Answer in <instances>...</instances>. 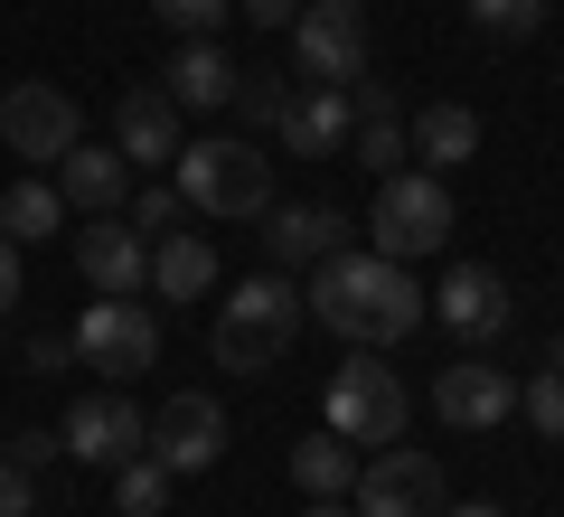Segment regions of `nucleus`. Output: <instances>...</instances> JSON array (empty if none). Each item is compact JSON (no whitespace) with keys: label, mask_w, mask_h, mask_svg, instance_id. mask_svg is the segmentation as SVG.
Returning <instances> with one entry per match:
<instances>
[{"label":"nucleus","mask_w":564,"mask_h":517,"mask_svg":"<svg viewBox=\"0 0 564 517\" xmlns=\"http://www.w3.org/2000/svg\"><path fill=\"white\" fill-rule=\"evenodd\" d=\"M302 311H321V330H339L348 348H395V338H414L433 320L395 255H321Z\"/></svg>","instance_id":"obj_1"},{"label":"nucleus","mask_w":564,"mask_h":517,"mask_svg":"<svg viewBox=\"0 0 564 517\" xmlns=\"http://www.w3.org/2000/svg\"><path fill=\"white\" fill-rule=\"evenodd\" d=\"M302 292L282 273H245L236 282V301H217V330H207V348H217V367L226 377H263V367L302 338Z\"/></svg>","instance_id":"obj_2"},{"label":"nucleus","mask_w":564,"mask_h":517,"mask_svg":"<svg viewBox=\"0 0 564 517\" xmlns=\"http://www.w3.org/2000/svg\"><path fill=\"white\" fill-rule=\"evenodd\" d=\"M180 198L198 217H263L273 207V160L236 132H207V141H180Z\"/></svg>","instance_id":"obj_3"},{"label":"nucleus","mask_w":564,"mask_h":517,"mask_svg":"<svg viewBox=\"0 0 564 517\" xmlns=\"http://www.w3.org/2000/svg\"><path fill=\"white\" fill-rule=\"evenodd\" d=\"M404 414H414V396H404V377L386 367V348H358V358L329 377V433L358 442V452L404 442Z\"/></svg>","instance_id":"obj_4"},{"label":"nucleus","mask_w":564,"mask_h":517,"mask_svg":"<svg viewBox=\"0 0 564 517\" xmlns=\"http://www.w3.org/2000/svg\"><path fill=\"white\" fill-rule=\"evenodd\" d=\"M452 189L433 180V170H395V180H377V217H367V236H377V255L395 263H423L452 245Z\"/></svg>","instance_id":"obj_5"},{"label":"nucleus","mask_w":564,"mask_h":517,"mask_svg":"<svg viewBox=\"0 0 564 517\" xmlns=\"http://www.w3.org/2000/svg\"><path fill=\"white\" fill-rule=\"evenodd\" d=\"M292 57H302V85H358L367 76V10L358 0H302L292 10Z\"/></svg>","instance_id":"obj_6"},{"label":"nucleus","mask_w":564,"mask_h":517,"mask_svg":"<svg viewBox=\"0 0 564 517\" xmlns=\"http://www.w3.org/2000/svg\"><path fill=\"white\" fill-rule=\"evenodd\" d=\"M76 358L95 367V377H151V367H161V320L141 311V301L95 292L85 320H76Z\"/></svg>","instance_id":"obj_7"},{"label":"nucleus","mask_w":564,"mask_h":517,"mask_svg":"<svg viewBox=\"0 0 564 517\" xmlns=\"http://www.w3.org/2000/svg\"><path fill=\"white\" fill-rule=\"evenodd\" d=\"M443 461L433 452H404V442H386V452L358 461V489H348V508L358 517H443Z\"/></svg>","instance_id":"obj_8"},{"label":"nucleus","mask_w":564,"mask_h":517,"mask_svg":"<svg viewBox=\"0 0 564 517\" xmlns=\"http://www.w3.org/2000/svg\"><path fill=\"white\" fill-rule=\"evenodd\" d=\"M0 141L20 151V170H39V160H66L85 141V114L66 85H10L0 95Z\"/></svg>","instance_id":"obj_9"},{"label":"nucleus","mask_w":564,"mask_h":517,"mask_svg":"<svg viewBox=\"0 0 564 517\" xmlns=\"http://www.w3.org/2000/svg\"><path fill=\"white\" fill-rule=\"evenodd\" d=\"M151 461H170V480H198L226 461V405L217 396H170L161 414H151V442H141Z\"/></svg>","instance_id":"obj_10"},{"label":"nucleus","mask_w":564,"mask_h":517,"mask_svg":"<svg viewBox=\"0 0 564 517\" xmlns=\"http://www.w3.org/2000/svg\"><path fill=\"white\" fill-rule=\"evenodd\" d=\"M66 461H95V471H113V461H132L141 442H151V414H141L132 396H76L57 423Z\"/></svg>","instance_id":"obj_11"},{"label":"nucleus","mask_w":564,"mask_h":517,"mask_svg":"<svg viewBox=\"0 0 564 517\" xmlns=\"http://www.w3.org/2000/svg\"><path fill=\"white\" fill-rule=\"evenodd\" d=\"M423 311L443 320L452 338H470V348H489V338L518 320V301H508V282L489 273V263H462V273L443 282V292H423Z\"/></svg>","instance_id":"obj_12"},{"label":"nucleus","mask_w":564,"mask_h":517,"mask_svg":"<svg viewBox=\"0 0 564 517\" xmlns=\"http://www.w3.org/2000/svg\"><path fill=\"white\" fill-rule=\"evenodd\" d=\"M76 273L85 292H113V301H141V282H151V245H141V226H76Z\"/></svg>","instance_id":"obj_13"},{"label":"nucleus","mask_w":564,"mask_h":517,"mask_svg":"<svg viewBox=\"0 0 564 517\" xmlns=\"http://www.w3.org/2000/svg\"><path fill=\"white\" fill-rule=\"evenodd\" d=\"M433 414H443L452 433H489V423L518 414V377H499V367L462 358V367H443V377H433Z\"/></svg>","instance_id":"obj_14"},{"label":"nucleus","mask_w":564,"mask_h":517,"mask_svg":"<svg viewBox=\"0 0 564 517\" xmlns=\"http://www.w3.org/2000/svg\"><path fill=\"white\" fill-rule=\"evenodd\" d=\"M180 104L161 95V85H132V95L113 104V151L132 160V170H170V160H180Z\"/></svg>","instance_id":"obj_15"},{"label":"nucleus","mask_w":564,"mask_h":517,"mask_svg":"<svg viewBox=\"0 0 564 517\" xmlns=\"http://www.w3.org/2000/svg\"><path fill=\"white\" fill-rule=\"evenodd\" d=\"M282 151H302V160H329L348 151V132H358V114H348V85H292V104H282Z\"/></svg>","instance_id":"obj_16"},{"label":"nucleus","mask_w":564,"mask_h":517,"mask_svg":"<svg viewBox=\"0 0 564 517\" xmlns=\"http://www.w3.org/2000/svg\"><path fill=\"white\" fill-rule=\"evenodd\" d=\"M57 198L85 207V217H113V207L132 198V160H122L113 141H76V151L57 160Z\"/></svg>","instance_id":"obj_17"},{"label":"nucleus","mask_w":564,"mask_h":517,"mask_svg":"<svg viewBox=\"0 0 564 517\" xmlns=\"http://www.w3.org/2000/svg\"><path fill=\"white\" fill-rule=\"evenodd\" d=\"M161 95L180 104V114H226V95H236V57H226L217 39H188L180 57H170Z\"/></svg>","instance_id":"obj_18"},{"label":"nucleus","mask_w":564,"mask_h":517,"mask_svg":"<svg viewBox=\"0 0 564 517\" xmlns=\"http://www.w3.org/2000/svg\"><path fill=\"white\" fill-rule=\"evenodd\" d=\"M404 141L423 151V170H470V160H480V114H470V104H423V114L404 122Z\"/></svg>","instance_id":"obj_19"},{"label":"nucleus","mask_w":564,"mask_h":517,"mask_svg":"<svg viewBox=\"0 0 564 517\" xmlns=\"http://www.w3.org/2000/svg\"><path fill=\"white\" fill-rule=\"evenodd\" d=\"M339 207H263V245H273V263H321L339 255Z\"/></svg>","instance_id":"obj_20"},{"label":"nucleus","mask_w":564,"mask_h":517,"mask_svg":"<svg viewBox=\"0 0 564 517\" xmlns=\"http://www.w3.org/2000/svg\"><path fill=\"white\" fill-rule=\"evenodd\" d=\"M151 292H161V301H198V292H217V245L188 236V226H180V236H161V245H151Z\"/></svg>","instance_id":"obj_21"},{"label":"nucleus","mask_w":564,"mask_h":517,"mask_svg":"<svg viewBox=\"0 0 564 517\" xmlns=\"http://www.w3.org/2000/svg\"><path fill=\"white\" fill-rule=\"evenodd\" d=\"M292 480H302V498H348V489H358V442L311 433L302 452H292Z\"/></svg>","instance_id":"obj_22"},{"label":"nucleus","mask_w":564,"mask_h":517,"mask_svg":"<svg viewBox=\"0 0 564 517\" xmlns=\"http://www.w3.org/2000/svg\"><path fill=\"white\" fill-rule=\"evenodd\" d=\"M0 226H10V245H39L66 226V198L47 180H10V198H0Z\"/></svg>","instance_id":"obj_23"},{"label":"nucleus","mask_w":564,"mask_h":517,"mask_svg":"<svg viewBox=\"0 0 564 517\" xmlns=\"http://www.w3.org/2000/svg\"><path fill=\"white\" fill-rule=\"evenodd\" d=\"M113 508L122 517H161L170 508V461H151V452L113 461Z\"/></svg>","instance_id":"obj_24"},{"label":"nucleus","mask_w":564,"mask_h":517,"mask_svg":"<svg viewBox=\"0 0 564 517\" xmlns=\"http://www.w3.org/2000/svg\"><path fill=\"white\" fill-rule=\"evenodd\" d=\"M404 151H414V141H404V122H395V114H377V122H358V132H348V160H367L377 180H395Z\"/></svg>","instance_id":"obj_25"},{"label":"nucleus","mask_w":564,"mask_h":517,"mask_svg":"<svg viewBox=\"0 0 564 517\" xmlns=\"http://www.w3.org/2000/svg\"><path fill=\"white\" fill-rule=\"evenodd\" d=\"M236 104L245 122H282V104H292V76H273V66H236Z\"/></svg>","instance_id":"obj_26"},{"label":"nucleus","mask_w":564,"mask_h":517,"mask_svg":"<svg viewBox=\"0 0 564 517\" xmlns=\"http://www.w3.org/2000/svg\"><path fill=\"white\" fill-rule=\"evenodd\" d=\"M470 29H489V39H536L545 0H470Z\"/></svg>","instance_id":"obj_27"},{"label":"nucleus","mask_w":564,"mask_h":517,"mask_svg":"<svg viewBox=\"0 0 564 517\" xmlns=\"http://www.w3.org/2000/svg\"><path fill=\"white\" fill-rule=\"evenodd\" d=\"M518 405H527V423H536L545 442H564V377H555V367H536V377L518 386Z\"/></svg>","instance_id":"obj_28"},{"label":"nucleus","mask_w":564,"mask_h":517,"mask_svg":"<svg viewBox=\"0 0 564 517\" xmlns=\"http://www.w3.org/2000/svg\"><path fill=\"white\" fill-rule=\"evenodd\" d=\"M151 10H161L180 39H217V29L236 20V0H151Z\"/></svg>","instance_id":"obj_29"},{"label":"nucleus","mask_w":564,"mask_h":517,"mask_svg":"<svg viewBox=\"0 0 564 517\" xmlns=\"http://www.w3.org/2000/svg\"><path fill=\"white\" fill-rule=\"evenodd\" d=\"M180 217H188L180 180H161V189H141V198H132V226H141V236H180Z\"/></svg>","instance_id":"obj_30"},{"label":"nucleus","mask_w":564,"mask_h":517,"mask_svg":"<svg viewBox=\"0 0 564 517\" xmlns=\"http://www.w3.org/2000/svg\"><path fill=\"white\" fill-rule=\"evenodd\" d=\"M29 508H39V480L20 461H0V517H29Z\"/></svg>","instance_id":"obj_31"},{"label":"nucleus","mask_w":564,"mask_h":517,"mask_svg":"<svg viewBox=\"0 0 564 517\" xmlns=\"http://www.w3.org/2000/svg\"><path fill=\"white\" fill-rule=\"evenodd\" d=\"M66 358H76V338H57V330L29 338V367H39V377H66Z\"/></svg>","instance_id":"obj_32"},{"label":"nucleus","mask_w":564,"mask_h":517,"mask_svg":"<svg viewBox=\"0 0 564 517\" xmlns=\"http://www.w3.org/2000/svg\"><path fill=\"white\" fill-rule=\"evenodd\" d=\"M57 452H66V442H57V433H20V442H10V461H20V471H29V480H39V471H47V461H57Z\"/></svg>","instance_id":"obj_33"},{"label":"nucleus","mask_w":564,"mask_h":517,"mask_svg":"<svg viewBox=\"0 0 564 517\" xmlns=\"http://www.w3.org/2000/svg\"><path fill=\"white\" fill-rule=\"evenodd\" d=\"M348 114H358V122H377V114H395V95H386L377 76H358V85H348Z\"/></svg>","instance_id":"obj_34"},{"label":"nucleus","mask_w":564,"mask_h":517,"mask_svg":"<svg viewBox=\"0 0 564 517\" xmlns=\"http://www.w3.org/2000/svg\"><path fill=\"white\" fill-rule=\"evenodd\" d=\"M10 311H20V245L0 236V320H10Z\"/></svg>","instance_id":"obj_35"},{"label":"nucleus","mask_w":564,"mask_h":517,"mask_svg":"<svg viewBox=\"0 0 564 517\" xmlns=\"http://www.w3.org/2000/svg\"><path fill=\"white\" fill-rule=\"evenodd\" d=\"M236 10H245L254 29H292V10H302V0H236Z\"/></svg>","instance_id":"obj_36"},{"label":"nucleus","mask_w":564,"mask_h":517,"mask_svg":"<svg viewBox=\"0 0 564 517\" xmlns=\"http://www.w3.org/2000/svg\"><path fill=\"white\" fill-rule=\"evenodd\" d=\"M443 517H508V508H499V498H470V508H452V498H443Z\"/></svg>","instance_id":"obj_37"},{"label":"nucleus","mask_w":564,"mask_h":517,"mask_svg":"<svg viewBox=\"0 0 564 517\" xmlns=\"http://www.w3.org/2000/svg\"><path fill=\"white\" fill-rule=\"evenodd\" d=\"M311 517H358V508H348V498H311Z\"/></svg>","instance_id":"obj_38"},{"label":"nucleus","mask_w":564,"mask_h":517,"mask_svg":"<svg viewBox=\"0 0 564 517\" xmlns=\"http://www.w3.org/2000/svg\"><path fill=\"white\" fill-rule=\"evenodd\" d=\"M545 367H555V377H564V330H555V348H545Z\"/></svg>","instance_id":"obj_39"},{"label":"nucleus","mask_w":564,"mask_h":517,"mask_svg":"<svg viewBox=\"0 0 564 517\" xmlns=\"http://www.w3.org/2000/svg\"><path fill=\"white\" fill-rule=\"evenodd\" d=\"M0 461H10V442H0Z\"/></svg>","instance_id":"obj_40"}]
</instances>
